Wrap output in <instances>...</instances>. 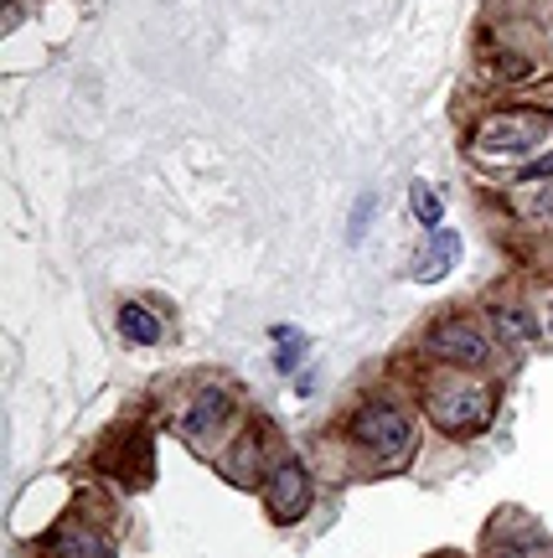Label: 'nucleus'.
Masks as SVG:
<instances>
[{
  "label": "nucleus",
  "mask_w": 553,
  "mask_h": 558,
  "mask_svg": "<svg viewBox=\"0 0 553 558\" xmlns=\"http://www.w3.org/2000/svg\"><path fill=\"white\" fill-rule=\"evenodd\" d=\"M228 409H233L228 388H207V393H197V403L181 414V435L192 439V445H197V439H213V429L228 418Z\"/></svg>",
  "instance_id": "nucleus-6"
},
{
  "label": "nucleus",
  "mask_w": 553,
  "mask_h": 558,
  "mask_svg": "<svg viewBox=\"0 0 553 558\" xmlns=\"http://www.w3.org/2000/svg\"><path fill=\"white\" fill-rule=\"evenodd\" d=\"M549 320H553V311H549Z\"/></svg>",
  "instance_id": "nucleus-13"
},
{
  "label": "nucleus",
  "mask_w": 553,
  "mask_h": 558,
  "mask_svg": "<svg viewBox=\"0 0 553 558\" xmlns=\"http://www.w3.org/2000/svg\"><path fill=\"white\" fill-rule=\"evenodd\" d=\"M352 435L362 439L373 456L394 460V456H409V445H414V424H409V414L394 409V403H373V409H362V414L352 418Z\"/></svg>",
  "instance_id": "nucleus-3"
},
{
  "label": "nucleus",
  "mask_w": 553,
  "mask_h": 558,
  "mask_svg": "<svg viewBox=\"0 0 553 558\" xmlns=\"http://www.w3.org/2000/svg\"><path fill=\"white\" fill-rule=\"evenodd\" d=\"M430 418H435L445 435H476V429H486V418H492V393L476 388V383L440 378L435 388H430Z\"/></svg>",
  "instance_id": "nucleus-1"
},
{
  "label": "nucleus",
  "mask_w": 553,
  "mask_h": 558,
  "mask_svg": "<svg viewBox=\"0 0 553 558\" xmlns=\"http://www.w3.org/2000/svg\"><path fill=\"white\" fill-rule=\"evenodd\" d=\"M264 501H269V518L275 522H300L311 512V476L300 460H275L269 476H264Z\"/></svg>",
  "instance_id": "nucleus-4"
},
{
  "label": "nucleus",
  "mask_w": 553,
  "mask_h": 558,
  "mask_svg": "<svg viewBox=\"0 0 553 558\" xmlns=\"http://www.w3.org/2000/svg\"><path fill=\"white\" fill-rule=\"evenodd\" d=\"M522 177H528V181H549V177H553V156L533 160V166H528V171H522Z\"/></svg>",
  "instance_id": "nucleus-12"
},
{
  "label": "nucleus",
  "mask_w": 553,
  "mask_h": 558,
  "mask_svg": "<svg viewBox=\"0 0 553 558\" xmlns=\"http://www.w3.org/2000/svg\"><path fill=\"white\" fill-rule=\"evenodd\" d=\"M549 135V114H533V109H507L476 130V150L481 156H528L538 140Z\"/></svg>",
  "instance_id": "nucleus-2"
},
{
  "label": "nucleus",
  "mask_w": 553,
  "mask_h": 558,
  "mask_svg": "<svg viewBox=\"0 0 553 558\" xmlns=\"http://www.w3.org/2000/svg\"><path fill=\"white\" fill-rule=\"evenodd\" d=\"M119 331H124V341H135V347H156L160 320L145 305H119Z\"/></svg>",
  "instance_id": "nucleus-8"
},
{
  "label": "nucleus",
  "mask_w": 553,
  "mask_h": 558,
  "mask_svg": "<svg viewBox=\"0 0 553 558\" xmlns=\"http://www.w3.org/2000/svg\"><path fill=\"white\" fill-rule=\"evenodd\" d=\"M430 352H440V357L455 362V367H486V362H492L486 337H476L471 326H460V320H440L435 331H430Z\"/></svg>",
  "instance_id": "nucleus-5"
},
{
  "label": "nucleus",
  "mask_w": 553,
  "mask_h": 558,
  "mask_svg": "<svg viewBox=\"0 0 553 558\" xmlns=\"http://www.w3.org/2000/svg\"><path fill=\"white\" fill-rule=\"evenodd\" d=\"M409 197H414V218H419V222H430V228H435V222H440V213H445V202H440V192H435V186H424V181H414V192H409Z\"/></svg>",
  "instance_id": "nucleus-11"
},
{
  "label": "nucleus",
  "mask_w": 553,
  "mask_h": 558,
  "mask_svg": "<svg viewBox=\"0 0 553 558\" xmlns=\"http://www.w3.org/2000/svg\"><path fill=\"white\" fill-rule=\"evenodd\" d=\"M455 259H460V239H455V233H435V239H430V254L414 264V275L435 279V275H445Z\"/></svg>",
  "instance_id": "nucleus-9"
},
{
  "label": "nucleus",
  "mask_w": 553,
  "mask_h": 558,
  "mask_svg": "<svg viewBox=\"0 0 553 558\" xmlns=\"http://www.w3.org/2000/svg\"><path fill=\"white\" fill-rule=\"evenodd\" d=\"M496 331L507 341H538V320L528 316V311H513V305H502V311H492Z\"/></svg>",
  "instance_id": "nucleus-10"
},
{
  "label": "nucleus",
  "mask_w": 553,
  "mask_h": 558,
  "mask_svg": "<svg viewBox=\"0 0 553 558\" xmlns=\"http://www.w3.org/2000/svg\"><path fill=\"white\" fill-rule=\"evenodd\" d=\"M52 554L58 558H115V543L94 533V527H83V522H68L52 533Z\"/></svg>",
  "instance_id": "nucleus-7"
}]
</instances>
